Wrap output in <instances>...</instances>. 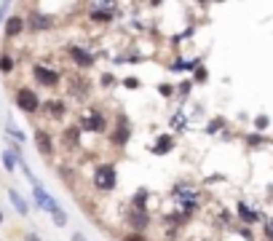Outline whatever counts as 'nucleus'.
Here are the masks:
<instances>
[{
    "mask_svg": "<svg viewBox=\"0 0 273 241\" xmlns=\"http://www.w3.org/2000/svg\"><path fill=\"white\" fill-rule=\"evenodd\" d=\"M172 198H174L177 212H180L182 217H187L196 207H199V193H196L193 188H177V190L172 193Z\"/></svg>",
    "mask_w": 273,
    "mask_h": 241,
    "instance_id": "f257e3e1",
    "label": "nucleus"
},
{
    "mask_svg": "<svg viewBox=\"0 0 273 241\" xmlns=\"http://www.w3.org/2000/svg\"><path fill=\"white\" fill-rule=\"evenodd\" d=\"M115 182H118V177H115V169H112L110 164H102L94 169V185H97V190H112Z\"/></svg>",
    "mask_w": 273,
    "mask_h": 241,
    "instance_id": "f03ea898",
    "label": "nucleus"
},
{
    "mask_svg": "<svg viewBox=\"0 0 273 241\" xmlns=\"http://www.w3.org/2000/svg\"><path fill=\"white\" fill-rule=\"evenodd\" d=\"M81 129H86V132H102L105 129V115L97 113V110H83Z\"/></svg>",
    "mask_w": 273,
    "mask_h": 241,
    "instance_id": "7ed1b4c3",
    "label": "nucleus"
},
{
    "mask_svg": "<svg viewBox=\"0 0 273 241\" xmlns=\"http://www.w3.org/2000/svg\"><path fill=\"white\" fill-rule=\"evenodd\" d=\"M16 105L22 107L24 113H35L41 102H37V94H35L32 89H19V91H16Z\"/></svg>",
    "mask_w": 273,
    "mask_h": 241,
    "instance_id": "20e7f679",
    "label": "nucleus"
},
{
    "mask_svg": "<svg viewBox=\"0 0 273 241\" xmlns=\"http://www.w3.org/2000/svg\"><path fill=\"white\" fill-rule=\"evenodd\" d=\"M32 72H35L37 83H43V86H56V83H59V72H54V70H49V67H43V64H37V67H35Z\"/></svg>",
    "mask_w": 273,
    "mask_h": 241,
    "instance_id": "39448f33",
    "label": "nucleus"
},
{
    "mask_svg": "<svg viewBox=\"0 0 273 241\" xmlns=\"http://www.w3.org/2000/svg\"><path fill=\"white\" fill-rule=\"evenodd\" d=\"M126 220L131 222V228H137V230L147 228V222H150V217H147V212H145V209H131L129 215H126Z\"/></svg>",
    "mask_w": 273,
    "mask_h": 241,
    "instance_id": "423d86ee",
    "label": "nucleus"
},
{
    "mask_svg": "<svg viewBox=\"0 0 273 241\" xmlns=\"http://www.w3.org/2000/svg\"><path fill=\"white\" fill-rule=\"evenodd\" d=\"M70 57L75 59V64H81V67H91V64H94L91 54L83 51V49H78V46H72V49H70Z\"/></svg>",
    "mask_w": 273,
    "mask_h": 241,
    "instance_id": "0eeeda50",
    "label": "nucleus"
},
{
    "mask_svg": "<svg viewBox=\"0 0 273 241\" xmlns=\"http://www.w3.org/2000/svg\"><path fill=\"white\" fill-rule=\"evenodd\" d=\"M35 142H37V150H41L43 155H51L54 142H51V137L46 134V132H37V134H35Z\"/></svg>",
    "mask_w": 273,
    "mask_h": 241,
    "instance_id": "6e6552de",
    "label": "nucleus"
},
{
    "mask_svg": "<svg viewBox=\"0 0 273 241\" xmlns=\"http://www.w3.org/2000/svg\"><path fill=\"white\" fill-rule=\"evenodd\" d=\"M32 196H35V201H37V207H43V209H49V204L54 201L49 193L43 190V185L37 182V185H32Z\"/></svg>",
    "mask_w": 273,
    "mask_h": 241,
    "instance_id": "1a4fd4ad",
    "label": "nucleus"
},
{
    "mask_svg": "<svg viewBox=\"0 0 273 241\" xmlns=\"http://www.w3.org/2000/svg\"><path fill=\"white\" fill-rule=\"evenodd\" d=\"M49 212H51V220H54V225H67V215H64V212H62V207H59V204H56V201H51L49 204Z\"/></svg>",
    "mask_w": 273,
    "mask_h": 241,
    "instance_id": "9d476101",
    "label": "nucleus"
},
{
    "mask_svg": "<svg viewBox=\"0 0 273 241\" xmlns=\"http://www.w3.org/2000/svg\"><path fill=\"white\" fill-rule=\"evenodd\" d=\"M8 198H11V204L16 207V212L19 215H27V212H30V207H27V201L19 196V190H8Z\"/></svg>",
    "mask_w": 273,
    "mask_h": 241,
    "instance_id": "9b49d317",
    "label": "nucleus"
},
{
    "mask_svg": "<svg viewBox=\"0 0 273 241\" xmlns=\"http://www.w3.org/2000/svg\"><path fill=\"white\" fill-rule=\"evenodd\" d=\"M22 27H24L22 16H11V19H8V24H6V35H8V38H14V35L22 32Z\"/></svg>",
    "mask_w": 273,
    "mask_h": 241,
    "instance_id": "f8f14e48",
    "label": "nucleus"
},
{
    "mask_svg": "<svg viewBox=\"0 0 273 241\" xmlns=\"http://www.w3.org/2000/svg\"><path fill=\"white\" fill-rule=\"evenodd\" d=\"M239 215H241V220H244V222H255V220H257V212H255V209H249L247 204H239Z\"/></svg>",
    "mask_w": 273,
    "mask_h": 241,
    "instance_id": "ddd939ff",
    "label": "nucleus"
},
{
    "mask_svg": "<svg viewBox=\"0 0 273 241\" xmlns=\"http://www.w3.org/2000/svg\"><path fill=\"white\" fill-rule=\"evenodd\" d=\"M174 147V140L172 137H161V140H158V145H155V153L158 155H164V153H169Z\"/></svg>",
    "mask_w": 273,
    "mask_h": 241,
    "instance_id": "4468645a",
    "label": "nucleus"
},
{
    "mask_svg": "<svg viewBox=\"0 0 273 241\" xmlns=\"http://www.w3.org/2000/svg\"><path fill=\"white\" fill-rule=\"evenodd\" d=\"M32 27H35V30H46V27H51L54 22H51V16H32V22H30Z\"/></svg>",
    "mask_w": 273,
    "mask_h": 241,
    "instance_id": "2eb2a0df",
    "label": "nucleus"
},
{
    "mask_svg": "<svg viewBox=\"0 0 273 241\" xmlns=\"http://www.w3.org/2000/svg\"><path fill=\"white\" fill-rule=\"evenodd\" d=\"M118 126H121V129H118V134H115V142H126V140H129V129H126V120L121 118V120H118Z\"/></svg>",
    "mask_w": 273,
    "mask_h": 241,
    "instance_id": "dca6fc26",
    "label": "nucleus"
},
{
    "mask_svg": "<svg viewBox=\"0 0 273 241\" xmlns=\"http://www.w3.org/2000/svg\"><path fill=\"white\" fill-rule=\"evenodd\" d=\"M49 113L54 115V118H59V115H64V105H62V102H49Z\"/></svg>",
    "mask_w": 273,
    "mask_h": 241,
    "instance_id": "f3484780",
    "label": "nucleus"
},
{
    "mask_svg": "<svg viewBox=\"0 0 273 241\" xmlns=\"http://www.w3.org/2000/svg\"><path fill=\"white\" fill-rule=\"evenodd\" d=\"M11 70H14V59L3 54V57H0V72H11Z\"/></svg>",
    "mask_w": 273,
    "mask_h": 241,
    "instance_id": "a211bd4d",
    "label": "nucleus"
},
{
    "mask_svg": "<svg viewBox=\"0 0 273 241\" xmlns=\"http://www.w3.org/2000/svg\"><path fill=\"white\" fill-rule=\"evenodd\" d=\"M145 204H147V190H139L134 196V209H142Z\"/></svg>",
    "mask_w": 273,
    "mask_h": 241,
    "instance_id": "6ab92c4d",
    "label": "nucleus"
},
{
    "mask_svg": "<svg viewBox=\"0 0 273 241\" xmlns=\"http://www.w3.org/2000/svg\"><path fill=\"white\" fill-rule=\"evenodd\" d=\"M3 164H6L8 172H14V164H16V161H14V153H3Z\"/></svg>",
    "mask_w": 273,
    "mask_h": 241,
    "instance_id": "aec40b11",
    "label": "nucleus"
},
{
    "mask_svg": "<svg viewBox=\"0 0 273 241\" xmlns=\"http://www.w3.org/2000/svg\"><path fill=\"white\" fill-rule=\"evenodd\" d=\"M124 241H147V238H145V236H139V233H129Z\"/></svg>",
    "mask_w": 273,
    "mask_h": 241,
    "instance_id": "412c9836",
    "label": "nucleus"
},
{
    "mask_svg": "<svg viewBox=\"0 0 273 241\" xmlns=\"http://www.w3.org/2000/svg\"><path fill=\"white\" fill-rule=\"evenodd\" d=\"M124 83H126V86H129V89H137V86H139V83H137V78H126Z\"/></svg>",
    "mask_w": 273,
    "mask_h": 241,
    "instance_id": "4be33fe9",
    "label": "nucleus"
},
{
    "mask_svg": "<svg viewBox=\"0 0 273 241\" xmlns=\"http://www.w3.org/2000/svg\"><path fill=\"white\" fill-rule=\"evenodd\" d=\"M265 124H268V118L260 115V118H257V129H265Z\"/></svg>",
    "mask_w": 273,
    "mask_h": 241,
    "instance_id": "5701e85b",
    "label": "nucleus"
},
{
    "mask_svg": "<svg viewBox=\"0 0 273 241\" xmlns=\"http://www.w3.org/2000/svg\"><path fill=\"white\" fill-rule=\"evenodd\" d=\"M6 8H8L6 3H3V6H0V22H3V16H6Z\"/></svg>",
    "mask_w": 273,
    "mask_h": 241,
    "instance_id": "b1692460",
    "label": "nucleus"
},
{
    "mask_svg": "<svg viewBox=\"0 0 273 241\" xmlns=\"http://www.w3.org/2000/svg\"><path fill=\"white\" fill-rule=\"evenodd\" d=\"M72 241H86V238H83L81 233H72Z\"/></svg>",
    "mask_w": 273,
    "mask_h": 241,
    "instance_id": "393cba45",
    "label": "nucleus"
},
{
    "mask_svg": "<svg viewBox=\"0 0 273 241\" xmlns=\"http://www.w3.org/2000/svg\"><path fill=\"white\" fill-rule=\"evenodd\" d=\"M268 233H270V236H273V222H270V225H268Z\"/></svg>",
    "mask_w": 273,
    "mask_h": 241,
    "instance_id": "a878e982",
    "label": "nucleus"
},
{
    "mask_svg": "<svg viewBox=\"0 0 273 241\" xmlns=\"http://www.w3.org/2000/svg\"><path fill=\"white\" fill-rule=\"evenodd\" d=\"M27 241H37V238H35V236H32V233H30V236H27Z\"/></svg>",
    "mask_w": 273,
    "mask_h": 241,
    "instance_id": "bb28decb",
    "label": "nucleus"
},
{
    "mask_svg": "<svg viewBox=\"0 0 273 241\" xmlns=\"http://www.w3.org/2000/svg\"><path fill=\"white\" fill-rule=\"evenodd\" d=\"M0 222H3V212H0Z\"/></svg>",
    "mask_w": 273,
    "mask_h": 241,
    "instance_id": "cd10ccee",
    "label": "nucleus"
}]
</instances>
